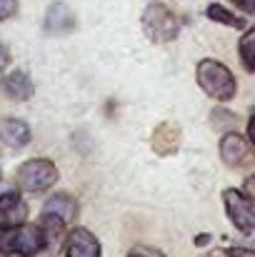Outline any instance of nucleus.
Returning a JSON list of instances; mask_svg holds the SVG:
<instances>
[{"label":"nucleus","instance_id":"f257e3e1","mask_svg":"<svg viewBox=\"0 0 255 257\" xmlns=\"http://www.w3.org/2000/svg\"><path fill=\"white\" fill-rule=\"evenodd\" d=\"M195 80H198L200 90L208 97H213L218 102H230L238 95V80H235V75L220 60L203 58L198 63V68H195Z\"/></svg>","mask_w":255,"mask_h":257},{"label":"nucleus","instance_id":"f03ea898","mask_svg":"<svg viewBox=\"0 0 255 257\" xmlns=\"http://www.w3.org/2000/svg\"><path fill=\"white\" fill-rule=\"evenodd\" d=\"M48 247V235L40 225H15L0 227V255L35 257Z\"/></svg>","mask_w":255,"mask_h":257},{"label":"nucleus","instance_id":"7ed1b4c3","mask_svg":"<svg viewBox=\"0 0 255 257\" xmlns=\"http://www.w3.org/2000/svg\"><path fill=\"white\" fill-rule=\"evenodd\" d=\"M143 33L150 43L155 45H163L178 38L180 33V23H178V15L170 10L165 3H148L145 10H143Z\"/></svg>","mask_w":255,"mask_h":257},{"label":"nucleus","instance_id":"20e7f679","mask_svg":"<svg viewBox=\"0 0 255 257\" xmlns=\"http://www.w3.org/2000/svg\"><path fill=\"white\" fill-rule=\"evenodd\" d=\"M15 180L23 192H45L58 182V168L45 158H33L18 168Z\"/></svg>","mask_w":255,"mask_h":257},{"label":"nucleus","instance_id":"39448f33","mask_svg":"<svg viewBox=\"0 0 255 257\" xmlns=\"http://www.w3.org/2000/svg\"><path fill=\"white\" fill-rule=\"evenodd\" d=\"M223 205H225L228 220L235 225L238 232H243V235L255 232V197H250L243 190L228 187V190H223Z\"/></svg>","mask_w":255,"mask_h":257},{"label":"nucleus","instance_id":"423d86ee","mask_svg":"<svg viewBox=\"0 0 255 257\" xmlns=\"http://www.w3.org/2000/svg\"><path fill=\"white\" fill-rule=\"evenodd\" d=\"M218 150H220V160L228 168H243V165H248L253 160V145L240 133H225L220 138Z\"/></svg>","mask_w":255,"mask_h":257},{"label":"nucleus","instance_id":"0eeeda50","mask_svg":"<svg viewBox=\"0 0 255 257\" xmlns=\"http://www.w3.org/2000/svg\"><path fill=\"white\" fill-rule=\"evenodd\" d=\"M65 255L68 257H100V242H98V237L90 230L75 227V230H70V235L65 240Z\"/></svg>","mask_w":255,"mask_h":257},{"label":"nucleus","instance_id":"6e6552de","mask_svg":"<svg viewBox=\"0 0 255 257\" xmlns=\"http://www.w3.org/2000/svg\"><path fill=\"white\" fill-rule=\"evenodd\" d=\"M28 220V205L20 192L0 195V227H15Z\"/></svg>","mask_w":255,"mask_h":257},{"label":"nucleus","instance_id":"1a4fd4ad","mask_svg":"<svg viewBox=\"0 0 255 257\" xmlns=\"http://www.w3.org/2000/svg\"><path fill=\"white\" fill-rule=\"evenodd\" d=\"M78 20L75 13L65 5V3H53L45 13V33L50 35H65L70 30H75Z\"/></svg>","mask_w":255,"mask_h":257},{"label":"nucleus","instance_id":"9d476101","mask_svg":"<svg viewBox=\"0 0 255 257\" xmlns=\"http://www.w3.org/2000/svg\"><path fill=\"white\" fill-rule=\"evenodd\" d=\"M3 90H5V95H8L10 100L23 102V100H30V97H33L35 85H33V80H30V75H28L25 70H13V73L3 80Z\"/></svg>","mask_w":255,"mask_h":257},{"label":"nucleus","instance_id":"9b49d317","mask_svg":"<svg viewBox=\"0 0 255 257\" xmlns=\"http://www.w3.org/2000/svg\"><path fill=\"white\" fill-rule=\"evenodd\" d=\"M75 212H78V202L68 192H58V195L48 197L45 205H43V215H53L63 222H70L75 217Z\"/></svg>","mask_w":255,"mask_h":257},{"label":"nucleus","instance_id":"f8f14e48","mask_svg":"<svg viewBox=\"0 0 255 257\" xmlns=\"http://www.w3.org/2000/svg\"><path fill=\"white\" fill-rule=\"evenodd\" d=\"M0 135H3V140H5L10 148H23V145L30 143V127H28V122H23V120H18V117L3 120Z\"/></svg>","mask_w":255,"mask_h":257},{"label":"nucleus","instance_id":"ddd939ff","mask_svg":"<svg viewBox=\"0 0 255 257\" xmlns=\"http://www.w3.org/2000/svg\"><path fill=\"white\" fill-rule=\"evenodd\" d=\"M205 15H208L213 23H220V25H228V28H235V30L245 28V20H243L240 15L230 13V10H228L225 5H220V3H210V5L205 8Z\"/></svg>","mask_w":255,"mask_h":257},{"label":"nucleus","instance_id":"4468645a","mask_svg":"<svg viewBox=\"0 0 255 257\" xmlns=\"http://www.w3.org/2000/svg\"><path fill=\"white\" fill-rule=\"evenodd\" d=\"M238 53H240V60H243L245 70L255 75V28L245 30V35L238 43Z\"/></svg>","mask_w":255,"mask_h":257},{"label":"nucleus","instance_id":"2eb2a0df","mask_svg":"<svg viewBox=\"0 0 255 257\" xmlns=\"http://www.w3.org/2000/svg\"><path fill=\"white\" fill-rule=\"evenodd\" d=\"M18 13V0H0V23Z\"/></svg>","mask_w":255,"mask_h":257},{"label":"nucleus","instance_id":"dca6fc26","mask_svg":"<svg viewBox=\"0 0 255 257\" xmlns=\"http://www.w3.org/2000/svg\"><path fill=\"white\" fill-rule=\"evenodd\" d=\"M8 65H10V50L0 43V78H3V73H5Z\"/></svg>","mask_w":255,"mask_h":257},{"label":"nucleus","instance_id":"f3484780","mask_svg":"<svg viewBox=\"0 0 255 257\" xmlns=\"http://www.w3.org/2000/svg\"><path fill=\"white\" fill-rule=\"evenodd\" d=\"M230 3L243 13H255V0H230Z\"/></svg>","mask_w":255,"mask_h":257},{"label":"nucleus","instance_id":"a211bd4d","mask_svg":"<svg viewBox=\"0 0 255 257\" xmlns=\"http://www.w3.org/2000/svg\"><path fill=\"white\" fill-rule=\"evenodd\" d=\"M125 257H165V255H163V252H155V250H148V247H145V250H133L130 255H125Z\"/></svg>","mask_w":255,"mask_h":257},{"label":"nucleus","instance_id":"6ab92c4d","mask_svg":"<svg viewBox=\"0 0 255 257\" xmlns=\"http://www.w3.org/2000/svg\"><path fill=\"white\" fill-rule=\"evenodd\" d=\"M228 257H255V250H248V247H233Z\"/></svg>","mask_w":255,"mask_h":257},{"label":"nucleus","instance_id":"aec40b11","mask_svg":"<svg viewBox=\"0 0 255 257\" xmlns=\"http://www.w3.org/2000/svg\"><path fill=\"white\" fill-rule=\"evenodd\" d=\"M248 140H250V145H253V150H255V112L250 115V120H248Z\"/></svg>","mask_w":255,"mask_h":257},{"label":"nucleus","instance_id":"412c9836","mask_svg":"<svg viewBox=\"0 0 255 257\" xmlns=\"http://www.w3.org/2000/svg\"><path fill=\"white\" fill-rule=\"evenodd\" d=\"M208 240H210V237H208V235H203V237H198V240H195V245H205Z\"/></svg>","mask_w":255,"mask_h":257}]
</instances>
